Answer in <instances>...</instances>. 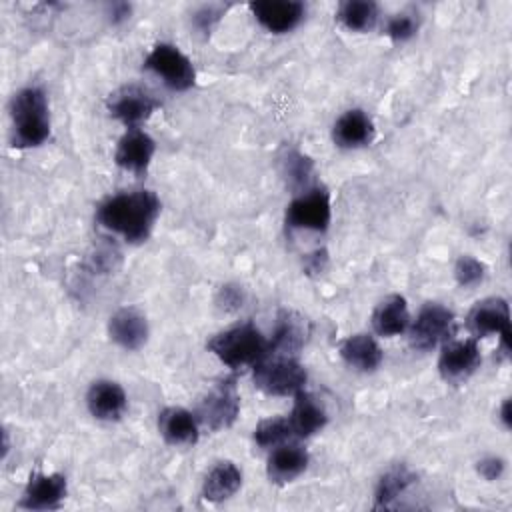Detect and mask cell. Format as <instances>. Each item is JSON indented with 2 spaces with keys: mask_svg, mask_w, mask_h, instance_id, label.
I'll use <instances>...</instances> for the list:
<instances>
[{
  "mask_svg": "<svg viewBox=\"0 0 512 512\" xmlns=\"http://www.w3.org/2000/svg\"><path fill=\"white\" fill-rule=\"evenodd\" d=\"M312 168H314L312 160L298 150L288 152V156L284 160V176L294 190H302V192L310 190L308 182L312 176Z\"/></svg>",
  "mask_w": 512,
  "mask_h": 512,
  "instance_id": "28",
  "label": "cell"
},
{
  "mask_svg": "<svg viewBox=\"0 0 512 512\" xmlns=\"http://www.w3.org/2000/svg\"><path fill=\"white\" fill-rule=\"evenodd\" d=\"M12 146L36 148L50 136V108L40 86H26L10 100Z\"/></svg>",
  "mask_w": 512,
  "mask_h": 512,
  "instance_id": "2",
  "label": "cell"
},
{
  "mask_svg": "<svg viewBox=\"0 0 512 512\" xmlns=\"http://www.w3.org/2000/svg\"><path fill=\"white\" fill-rule=\"evenodd\" d=\"M466 326L472 332L474 338H486V336H498L500 348L508 356L510 354V306L500 296H490L484 300H478L472 310L468 312Z\"/></svg>",
  "mask_w": 512,
  "mask_h": 512,
  "instance_id": "8",
  "label": "cell"
},
{
  "mask_svg": "<svg viewBox=\"0 0 512 512\" xmlns=\"http://www.w3.org/2000/svg\"><path fill=\"white\" fill-rule=\"evenodd\" d=\"M380 10L376 2L370 0H346L340 2L336 10V20L350 32H366L378 22Z\"/></svg>",
  "mask_w": 512,
  "mask_h": 512,
  "instance_id": "26",
  "label": "cell"
},
{
  "mask_svg": "<svg viewBox=\"0 0 512 512\" xmlns=\"http://www.w3.org/2000/svg\"><path fill=\"white\" fill-rule=\"evenodd\" d=\"M324 266H326V252H324V250H322V252H320V250L314 252V254L310 256L308 264H306L308 272H322Z\"/></svg>",
  "mask_w": 512,
  "mask_h": 512,
  "instance_id": "35",
  "label": "cell"
},
{
  "mask_svg": "<svg viewBox=\"0 0 512 512\" xmlns=\"http://www.w3.org/2000/svg\"><path fill=\"white\" fill-rule=\"evenodd\" d=\"M250 10L258 24L272 34L294 30L306 14V6L298 0H258L250 2Z\"/></svg>",
  "mask_w": 512,
  "mask_h": 512,
  "instance_id": "13",
  "label": "cell"
},
{
  "mask_svg": "<svg viewBox=\"0 0 512 512\" xmlns=\"http://www.w3.org/2000/svg\"><path fill=\"white\" fill-rule=\"evenodd\" d=\"M372 138L374 124L370 116L360 108L346 110L332 126V140L340 148H360L370 144Z\"/></svg>",
  "mask_w": 512,
  "mask_h": 512,
  "instance_id": "20",
  "label": "cell"
},
{
  "mask_svg": "<svg viewBox=\"0 0 512 512\" xmlns=\"http://www.w3.org/2000/svg\"><path fill=\"white\" fill-rule=\"evenodd\" d=\"M88 412L96 420L114 422L120 420L128 408V396L124 388L114 380H96L86 394Z\"/></svg>",
  "mask_w": 512,
  "mask_h": 512,
  "instance_id": "15",
  "label": "cell"
},
{
  "mask_svg": "<svg viewBox=\"0 0 512 512\" xmlns=\"http://www.w3.org/2000/svg\"><path fill=\"white\" fill-rule=\"evenodd\" d=\"M130 12H132V6L126 2H114L108 6V16H110L112 24H120V22L128 20Z\"/></svg>",
  "mask_w": 512,
  "mask_h": 512,
  "instance_id": "34",
  "label": "cell"
},
{
  "mask_svg": "<svg viewBox=\"0 0 512 512\" xmlns=\"http://www.w3.org/2000/svg\"><path fill=\"white\" fill-rule=\"evenodd\" d=\"M410 312L406 298L400 294H390L380 300L372 312V328L378 336L392 338L408 330L410 326Z\"/></svg>",
  "mask_w": 512,
  "mask_h": 512,
  "instance_id": "22",
  "label": "cell"
},
{
  "mask_svg": "<svg viewBox=\"0 0 512 512\" xmlns=\"http://www.w3.org/2000/svg\"><path fill=\"white\" fill-rule=\"evenodd\" d=\"M158 214L160 200L152 190H132L106 198L96 210V220L126 242L138 244L150 236Z\"/></svg>",
  "mask_w": 512,
  "mask_h": 512,
  "instance_id": "1",
  "label": "cell"
},
{
  "mask_svg": "<svg viewBox=\"0 0 512 512\" xmlns=\"http://www.w3.org/2000/svg\"><path fill=\"white\" fill-rule=\"evenodd\" d=\"M484 276H486V266L470 254L460 256L454 264V278L462 288H470V286L480 284L484 280Z\"/></svg>",
  "mask_w": 512,
  "mask_h": 512,
  "instance_id": "29",
  "label": "cell"
},
{
  "mask_svg": "<svg viewBox=\"0 0 512 512\" xmlns=\"http://www.w3.org/2000/svg\"><path fill=\"white\" fill-rule=\"evenodd\" d=\"M252 380L264 394L294 396L304 390L308 374L294 356L268 354L252 366Z\"/></svg>",
  "mask_w": 512,
  "mask_h": 512,
  "instance_id": "4",
  "label": "cell"
},
{
  "mask_svg": "<svg viewBox=\"0 0 512 512\" xmlns=\"http://www.w3.org/2000/svg\"><path fill=\"white\" fill-rule=\"evenodd\" d=\"M310 456L298 444H278L268 456L266 474L274 484H288L308 468Z\"/></svg>",
  "mask_w": 512,
  "mask_h": 512,
  "instance_id": "19",
  "label": "cell"
},
{
  "mask_svg": "<svg viewBox=\"0 0 512 512\" xmlns=\"http://www.w3.org/2000/svg\"><path fill=\"white\" fill-rule=\"evenodd\" d=\"M308 334H310V324L302 314L294 310H280L272 338H270L268 354L294 356L306 344Z\"/></svg>",
  "mask_w": 512,
  "mask_h": 512,
  "instance_id": "17",
  "label": "cell"
},
{
  "mask_svg": "<svg viewBox=\"0 0 512 512\" xmlns=\"http://www.w3.org/2000/svg\"><path fill=\"white\" fill-rule=\"evenodd\" d=\"M418 30V22L410 14H394L386 24V34L394 42L410 40Z\"/></svg>",
  "mask_w": 512,
  "mask_h": 512,
  "instance_id": "30",
  "label": "cell"
},
{
  "mask_svg": "<svg viewBox=\"0 0 512 512\" xmlns=\"http://www.w3.org/2000/svg\"><path fill=\"white\" fill-rule=\"evenodd\" d=\"M504 468H506V464H504V460L498 458V456H486V458L478 460V464H476L478 474H480L484 480H488V482L498 480V478L504 474Z\"/></svg>",
  "mask_w": 512,
  "mask_h": 512,
  "instance_id": "33",
  "label": "cell"
},
{
  "mask_svg": "<svg viewBox=\"0 0 512 512\" xmlns=\"http://www.w3.org/2000/svg\"><path fill=\"white\" fill-rule=\"evenodd\" d=\"M108 334L124 350H140L148 340V322L146 316L134 308H118L108 320Z\"/></svg>",
  "mask_w": 512,
  "mask_h": 512,
  "instance_id": "16",
  "label": "cell"
},
{
  "mask_svg": "<svg viewBox=\"0 0 512 512\" xmlns=\"http://www.w3.org/2000/svg\"><path fill=\"white\" fill-rule=\"evenodd\" d=\"M480 362H482V354L476 338L448 340L442 344V350L438 356V372L442 380L454 384L474 374Z\"/></svg>",
  "mask_w": 512,
  "mask_h": 512,
  "instance_id": "11",
  "label": "cell"
},
{
  "mask_svg": "<svg viewBox=\"0 0 512 512\" xmlns=\"http://www.w3.org/2000/svg\"><path fill=\"white\" fill-rule=\"evenodd\" d=\"M242 486V472L240 468L230 460L216 462L204 482H202V496L208 502H224L230 496H234Z\"/></svg>",
  "mask_w": 512,
  "mask_h": 512,
  "instance_id": "24",
  "label": "cell"
},
{
  "mask_svg": "<svg viewBox=\"0 0 512 512\" xmlns=\"http://www.w3.org/2000/svg\"><path fill=\"white\" fill-rule=\"evenodd\" d=\"M206 346L228 368L254 366L270 352V340L252 322H242L214 334Z\"/></svg>",
  "mask_w": 512,
  "mask_h": 512,
  "instance_id": "3",
  "label": "cell"
},
{
  "mask_svg": "<svg viewBox=\"0 0 512 512\" xmlns=\"http://www.w3.org/2000/svg\"><path fill=\"white\" fill-rule=\"evenodd\" d=\"M500 422L504 424V428L512 426V416H510V398H504L502 406H500Z\"/></svg>",
  "mask_w": 512,
  "mask_h": 512,
  "instance_id": "36",
  "label": "cell"
},
{
  "mask_svg": "<svg viewBox=\"0 0 512 512\" xmlns=\"http://www.w3.org/2000/svg\"><path fill=\"white\" fill-rule=\"evenodd\" d=\"M332 220L330 192L326 188L314 186L300 196H296L286 206V224L296 230L326 232Z\"/></svg>",
  "mask_w": 512,
  "mask_h": 512,
  "instance_id": "9",
  "label": "cell"
},
{
  "mask_svg": "<svg viewBox=\"0 0 512 512\" xmlns=\"http://www.w3.org/2000/svg\"><path fill=\"white\" fill-rule=\"evenodd\" d=\"M200 424L196 414L180 406H168L158 414V432L170 446H192L198 442Z\"/></svg>",
  "mask_w": 512,
  "mask_h": 512,
  "instance_id": "18",
  "label": "cell"
},
{
  "mask_svg": "<svg viewBox=\"0 0 512 512\" xmlns=\"http://www.w3.org/2000/svg\"><path fill=\"white\" fill-rule=\"evenodd\" d=\"M224 12H226V6H216V4L202 6V8H198V10L194 12L192 24H194V28H196L202 36H208Z\"/></svg>",
  "mask_w": 512,
  "mask_h": 512,
  "instance_id": "31",
  "label": "cell"
},
{
  "mask_svg": "<svg viewBox=\"0 0 512 512\" xmlns=\"http://www.w3.org/2000/svg\"><path fill=\"white\" fill-rule=\"evenodd\" d=\"M154 152H156V142L152 140V136L140 128H130L116 144L114 162L122 170L140 176L148 170L154 158Z\"/></svg>",
  "mask_w": 512,
  "mask_h": 512,
  "instance_id": "14",
  "label": "cell"
},
{
  "mask_svg": "<svg viewBox=\"0 0 512 512\" xmlns=\"http://www.w3.org/2000/svg\"><path fill=\"white\" fill-rule=\"evenodd\" d=\"M286 418L294 438H308L318 430H322L328 422L326 410L318 404L314 396H310L304 390L294 394V406Z\"/></svg>",
  "mask_w": 512,
  "mask_h": 512,
  "instance_id": "21",
  "label": "cell"
},
{
  "mask_svg": "<svg viewBox=\"0 0 512 512\" xmlns=\"http://www.w3.org/2000/svg\"><path fill=\"white\" fill-rule=\"evenodd\" d=\"M292 436L290 424L286 416H278V418H266L260 420L258 426L254 428V442L260 448H274L278 444L288 442Z\"/></svg>",
  "mask_w": 512,
  "mask_h": 512,
  "instance_id": "27",
  "label": "cell"
},
{
  "mask_svg": "<svg viewBox=\"0 0 512 512\" xmlns=\"http://www.w3.org/2000/svg\"><path fill=\"white\" fill-rule=\"evenodd\" d=\"M144 68L162 78L164 86L174 92H184L194 86L196 70L192 60L174 44L158 42L144 58Z\"/></svg>",
  "mask_w": 512,
  "mask_h": 512,
  "instance_id": "6",
  "label": "cell"
},
{
  "mask_svg": "<svg viewBox=\"0 0 512 512\" xmlns=\"http://www.w3.org/2000/svg\"><path fill=\"white\" fill-rule=\"evenodd\" d=\"M416 482V474L406 466V464H394L392 468H388L378 484H376V492H374V510H382V508H392L394 500L404 494L412 484Z\"/></svg>",
  "mask_w": 512,
  "mask_h": 512,
  "instance_id": "25",
  "label": "cell"
},
{
  "mask_svg": "<svg viewBox=\"0 0 512 512\" xmlns=\"http://www.w3.org/2000/svg\"><path fill=\"white\" fill-rule=\"evenodd\" d=\"M240 412V394L234 378H224L200 400L196 418L210 432L226 430L234 424Z\"/></svg>",
  "mask_w": 512,
  "mask_h": 512,
  "instance_id": "7",
  "label": "cell"
},
{
  "mask_svg": "<svg viewBox=\"0 0 512 512\" xmlns=\"http://www.w3.org/2000/svg\"><path fill=\"white\" fill-rule=\"evenodd\" d=\"M456 332L454 312L438 302H426L408 326L410 346L414 350H432L448 340Z\"/></svg>",
  "mask_w": 512,
  "mask_h": 512,
  "instance_id": "5",
  "label": "cell"
},
{
  "mask_svg": "<svg viewBox=\"0 0 512 512\" xmlns=\"http://www.w3.org/2000/svg\"><path fill=\"white\" fill-rule=\"evenodd\" d=\"M216 304L224 312H236L244 304V290L238 284H224L216 294Z\"/></svg>",
  "mask_w": 512,
  "mask_h": 512,
  "instance_id": "32",
  "label": "cell"
},
{
  "mask_svg": "<svg viewBox=\"0 0 512 512\" xmlns=\"http://www.w3.org/2000/svg\"><path fill=\"white\" fill-rule=\"evenodd\" d=\"M340 358L354 370L374 372L382 364V348L370 334L358 332L340 342Z\"/></svg>",
  "mask_w": 512,
  "mask_h": 512,
  "instance_id": "23",
  "label": "cell"
},
{
  "mask_svg": "<svg viewBox=\"0 0 512 512\" xmlns=\"http://www.w3.org/2000/svg\"><path fill=\"white\" fill-rule=\"evenodd\" d=\"M158 106L160 100L150 90L138 84H126L114 90L106 100L110 116L122 122L128 130L138 128L142 122H146Z\"/></svg>",
  "mask_w": 512,
  "mask_h": 512,
  "instance_id": "10",
  "label": "cell"
},
{
  "mask_svg": "<svg viewBox=\"0 0 512 512\" xmlns=\"http://www.w3.org/2000/svg\"><path fill=\"white\" fill-rule=\"evenodd\" d=\"M66 490L68 486L62 474L32 472L18 506L26 510H58L66 498Z\"/></svg>",
  "mask_w": 512,
  "mask_h": 512,
  "instance_id": "12",
  "label": "cell"
}]
</instances>
